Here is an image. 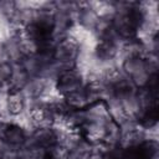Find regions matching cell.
Here are the masks:
<instances>
[{
	"label": "cell",
	"mask_w": 159,
	"mask_h": 159,
	"mask_svg": "<svg viewBox=\"0 0 159 159\" xmlns=\"http://www.w3.org/2000/svg\"><path fill=\"white\" fill-rule=\"evenodd\" d=\"M158 144L153 140H147L130 145L124 149V159H157Z\"/></svg>",
	"instance_id": "4"
},
{
	"label": "cell",
	"mask_w": 159,
	"mask_h": 159,
	"mask_svg": "<svg viewBox=\"0 0 159 159\" xmlns=\"http://www.w3.org/2000/svg\"><path fill=\"white\" fill-rule=\"evenodd\" d=\"M143 22V12L135 6H129L116 14L112 21V27L116 32L124 37L132 39L135 36L138 29Z\"/></svg>",
	"instance_id": "1"
},
{
	"label": "cell",
	"mask_w": 159,
	"mask_h": 159,
	"mask_svg": "<svg viewBox=\"0 0 159 159\" xmlns=\"http://www.w3.org/2000/svg\"><path fill=\"white\" fill-rule=\"evenodd\" d=\"M80 51V45L73 37H65L62 39L53 48L51 57L60 62H70L73 61Z\"/></svg>",
	"instance_id": "3"
},
{
	"label": "cell",
	"mask_w": 159,
	"mask_h": 159,
	"mask_svg": "<svg viewBox=\"0 0 159 159\" xmlns=\"http://www.w3.org/2000/svg\"><path fill=\"white\" fill-rule=\"evenodd\" d=\"M123 70L130 77L132 82L138 88H147L149 77L157 71H152L150 61L140 57L139 55H132L123 62Z\"/></svg>",
	"instance_id": "2"
},
{
	"label": "cell",
	"mask_w": 159,
	"mask_h": 159,
	"mask_svg": "<svg viewBox=\"0 0 159 159\" xmlns=\"http://www.w3.org/2000/svg\"><path fill=\"white\" fill-rule=\"evenodd\" d=\"M24 96L21 93L20 89H15L11 88L7 93V111L10 114L16 116L19 113H21V111L24 109Z\"/></svg>",
	"instance_id": "9"
},
{
	"label": "cell",
	"mask_w": 159,
	"mask_h": 159,
	"mask_svg": "<svg viewBox=\"0 0 159 159\" xmlns=\"http://www.w3.org/2000/svg\"><path fill=\"white\" fill-rule=\"evenodd\" d=\"M67 104L72 109H83L89 106V98L84 91H77L66 96Z\"/></svg>",
	"instance_id": "10"
},
{
	"label": "cell",
	"mask_w": 159,
	"mask_h": 159,
	"mask_svg": "<svg viewBox=\"0 0 159 159\" xmlns=\"http://www.w3.org/2000/svg\"><path fill=\"white\" fill-rule=\"evenodd\" d=\"M116 52H117V47H116L113 40H111V39H108V37L103 39V40L98 43V46H97V48H96V53H97L98 58H101V60H103V61L112 58V57L116 55Z\"/></svg>",
	"instance_id": "11"
},
{
	"label": "cell",
	"mask_w": 159,
	"mask_h": 159,
	"mask_svg": "<svg viewBox=\"0 0 159 159\" xmlns=\"http://www.w3.org/2000/svg\"><path fill=\"white\" fill-rule=\"evenodd\" d=\"M57 88L66 96L80 91L81 88V76L75 70H65L61 72L57 80Z\"/></svg>",
	"instance_id": "5"
},
{
	"label": "cell",
	"mask_w": 159,
	"mask_h": 159,
	"mask_svg": "<svg viewBox=\"0 0 159 159\" xmlns=\"http://www.w3.org/2000/svg\"><path fill=\"white\" fill-rule=\"evenodd\" d=\"M30 119L31 123L37 128V129H45L50 128L53 123V114L52 111L48 107L45 106H35L31 108L30 113Z\"/></svg>",
	"instance_id": "6"
},
{
	"label": "cell",
	"mask_w": 159,
	"mask_h": 159,
	"mask_svg": "<svg viewBox=\"0 0 159 159\" xmlns=\"http://www.w3.org/2000/svg\"><path fill=\"white\" fill-rule=\"evenodd\" d=\"M1 138L9 145L19 147L25 142V133L16 124H6L1 130Z\"/></svg>",
	"instance_id": "8"
},
{
	"label": "cell",
	"mask_w": 159,
	"mask_h": 159,
	"mask_svg": "<svg viewBox=\"0 0 159 159\" xmlns=\"http://www.w3.org/2000/svg\"><path fill=\"white\" fill-rule=\"evenodd\" d=\"M103 159H124V149L112 148L103 155Z\"/></svg>",
	"instance_id": "13"
},
{
	"label": "cell",
	"mask_w": 159,
	"mask_h": 159,
	"mask_svg": "<svg viewBox=\"0 0 159 159\" xmlns=\"http://www.w3.org/2000/svg\"><path fill=\"white\" fill-rule=\"evenodd\" d=\"M1 52H2V45L0 43V55H1Z\"/></svg>",
	"instance_id": "14"
},
{
	"label": "cell",
	"mask_w": 159,
	"mask_h": 159,
	"mask_svg": "<svg viewBox=\"0 0 159 159\" xmlns=\"http://www.w3.org/2000/svg\"><path fill=\"white\" fill-rule=\"evenodd\" d=\"M31 142L36 149H51L56 144L57 138L51 128H45L37 129L34 133Z\"/></svg>",
	"instance_id": "7"
},
{
	"label": "cell",
	"mask_w": 159,
	"mask_h": 159,
	"mask_svg": "<svg viewBox=\"0 0 159 159\" xmlns=\"http://www.w3.org/2000/svg\"><path fill=\"white\" fill-rule=\"evenodd\" d=\"M12 73H14V70L9 62H5V61L0 62V84H2L6 81H10L12 77Z\"/></svg>",
	"instance_id": "12"
}]
</instances>
